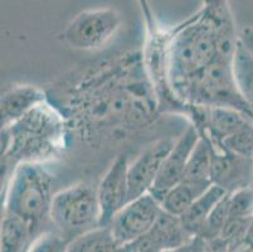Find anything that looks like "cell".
Here are the masks:
<instances>
[{"label":"cell","mask_w":253,"mask_h":252,"mask_svg":"<svg viewBox=\"0 0 253 252\" xmlns=\"http://www.w3.org/2000/svg\"><path fill=\"white\" fill-rule=\"evenodd\" d=\"M231 20L227 1H211L176 31L168 52V77L176 96L183 99L193 78L218 58L219 32Z\"/></svg>","instance_id":"cell-1"},{"label":"cell","mask_w":253,"mask_h":252,"mask_svg":"<svg viewBox=\"0 0 253 252\" xmlns=\"http://www.w3.org/2000/svg\"><path fill=\"white\" fill-rule=\"evenodd\" d=\"M52 175L37 163H20L15 166L5 196L4 212L29 222L41 235L50 221L54 194Z\"/></svg>","instance_id":"cell-2"},{"label":"cell","mask_w":253,"mask_h":252,"mask_svg":"<svg viewBox=\"0 0 253 252\" xmlns=\"http://www.w3.org/2000/svg\"><path fill=\"white\" fill-rule=\"evenodd\" d=\"M184 102L193 107H227L242 112L253 124V110L239 92L233 61L217 58L198 73L186 89Z\"/></svg>","instance_id":"cell-3"},{"label":"cell","mask_w":253,"mask_h":252,"mask_svg":"<svg viewBox=\"0 0 253 252\" xmlns=\"http://www.w3.org/2000/svg\"><path fill=\"white\" fill-rule=\"evenodd\" d=\"M100 218L97 189L88 184H73L57 192L53 197L50 223L70 241L100 227Z\"/></svg>","instance_id":"cell-4"},{"label":"cell","mask_w":253,"mask_h":252,"mask_svg":"<svg viewBox=\"0 0 253 252\" xmlns=\"http://www.w3.org/2000/svg\"><path fill=\"white\" fill-rule=\"evenodd\" d=\"M123 18L116 9H89L78 13L68 23L63 31V39L75 50H97L117 33Z\"/></svg>","instance_id":"cell-5"},{"label":"cell","mask_w":253,"mask_h":252,"mask_svg":"<svg viewBox=\"0 0 253 252\" xmlns=\"http://www.w3.org/2000/svg\"><path fill=\"white\" fill-rule=\"evenodd\" d=\"M162 204L150 193L128 202L112 218L109 230L119 246L148 235L162 213Z\"/></svg>","instance_id":"cell-6"},{"label":"cell","mask_w":253,"mask_h":252,"mask_svg":"<svg viewBox=\"0 0 253 252\" xmlns=\"http://www.w3.org/2000/svg\"><path fill=\"white\" fill-rule=\"evenodd\" d=\"M199 138H201V134L198 129L194 125H190L184 131L183 135L174 143V147L165 158L160 173L150 191L151 196L159 203H162L165 196L172 188H175L183 182L186 164Z\"/></svg>","instance_id":"cell-7"},{"label":"cell","mask_w":253,"mask_h":252,"mask_svg":"<svg viewBox=\"0 0 253 252\" xmlns=\"http://www.w3.org/2000/svg\"><path fill=\"white\" fill-rule=\"evenodd\" d=\"M127 170V158L119 155L101 180L97 188L101 209L100 227H109L112 218L128 203Z\"/></svg>","instance_id":"cell-8"},{"label":"cell","mask_w":253,"mask_h":252,"mask_svg":"<svg viewBox=\"0 0 253 252\" xmlns=\"http://www.w3.org/2000/svg\"><path fill=\"white\" fill-rule=\"evenodd\" d=\"M174 147V142L164 139L155 143L128 165V202L150 193L165 158Z\"/></svg>","instance_id":"cell-9"},{"label":"cell","mask_w":253,"mask_h":252,"mask_svg":"<svg viewBox=\"0 0 253 252\" xmlns=\"http://www.w3.org/2000/svg\"><path fill=\"white\" fill-rule=\"evenodd\" d=\"M211 147L213 150V184L222 187L227 193L253 187V159L234 155L213 143Z\"/></svg>","instance_id":"cell-10"},{"label":"cell","mask_w":253,"mask_h":252,"mask_svg":"<svg viewBox=\"0 0 253 252\" xmlns=\"http://www.w3.org/2000/svg\"><path fill=\"white\" fill-rule=\"evenodd\" d=\"M44 100V92L31 85H19L6 90L0 101L1 130L17 124Z\"/></svg>","instance_id":"cell-11"},{"label":"cell","mask_w":253,"mask_h":252,"mask_svg":"<svg viewBox=\"0 0 253 252\" xmlns=\"http://www.w3.org/2000/svg\"><path fill=\"white\" fill-rule=\"evenodd\" d=\"M211 174H213V150L208 139L201 135L190 154L181 183H185L199 194H203L209 187L213 186Z\"/></svg>","instance_id":"cell-12"},{"label":"cell","mask_w":253,"mask_h":252,"mask_svg":"<svg viewBox=\"0 0 253 252\" xmlns=\"http://www.w3.org/2000/svg\"><path fill=\"white\" fill-rule=\"evenodd\" d=\"M42 236L25 219L4 212L0 231V252H28Z\"/></svg>","instance_id":"cell-13"},{"label":"cell","mask_w":253,"mask_h":252,"mask_svg":"<svg viewBox=\"0 0 253 252\" xmlns=\"http://www.w3.org/2000/svg\"><path fill=\"white\" fill-rule=\"evenodd\" d=\"M227 191L223 189L222 187L213 184L209 187L203 194H201L197 200L193 202L189 209L184 213L183 217H180L183 222L184 227L193 237L201 235L203 231L206 222L208 221L209 216L211 212L214 211L218 203L227 196Z\"/></svg>","instance_id":"cell-14"},{"label":"cell","mask_w":253,"mask_h":252,"mask_svg":"<svg viewBox=\"0 0 253 252\" xmlns=\"http://www.w3.org/2000/svg\"><path fill=\"white\" fill-rule=\"evenodd\" d=\"M149 235L162 251L184 246L194 239L185 230L180 217L172 216L165 211H162Z\"/></svg>","instance_id":"cell-15"},{"label":"cell","mask_w":253,"mask_h":252,"mask_svg":"<svg viewBox=\"0 0 253 252\" xmlns=\"http://www.w3.org/2000/svg\"><path fill=\"white\" fill-rule=\"evenodd\" d=\"M109 228L97 227L78 236L68 245L67 252H120Z\"/></svg>","instance_id":"cell-16"},{"label":"cell","mask_w":253,"mask_h":252,"mask_svg":"<svg viewBox=\"0 0 253 252\" xmlns=\"http://www.w3.org/2000/svg\"><path fill=\"white\" fill-rule=\"evenodd\" d=\"M233 71L239 92L253 110V57L238 42L233 59Z\"/></svg>","instance_id":"cell-17"},{"label":"cell","mask_w":253,"mask_h":252,"mask_svg":"<svg viewBox=\"0 0 253 252\" xmlns=\"http://www.w3.org/2000/svg\"><path fill=\"white\" fill-rule=\"evenodd\" d=\"M201 194L186 186L185 183H180L175 188H172L162 201V209L172 214L175 217H183L190 205Z\"/></svg>","instance_id":"cell-18"},{"label":"cell","mask_w":253,"mask_h":252,"mask_svg":"<svg viewBox=\"0 0 253 252\" xmlns=\"http://www.w3.org/2000/svg\"><path fill=\"white\" fill-rule=\"evenodd\" d=\"M218 147H222L227 151L242 158L253 159V124L251 121L246 122L229 138Z\"/></svg>","instance_id":"cell-19"},{"label":"cell","mask_w":253,"mask_h":252,"mask_svg":"<svg viewBox=\"0 0 253 252\" xmlns=\"http://www.w3.org/2000/svg\"><path fill=\"white\" fill-rule=\"evenodd\" d=\"M229 218H253V187L228 193Z\"/></svg>","instance_id":"cell-20"},{"label":"cell","mask_w":253,"mask_h":252,"mask_svg":"<svg viewBox=\"0 0 253 252\" xmlns=\"http://www.w3.org/2000/svg\"><path fill=\"white\" fill-rule=\"evenodd\" d=\"M70 240L58 232H45L39 236L28 252H67Z\"/></svg>","instance_id":"cell-21"},{"label":"cell","mask_w":253,"mask_h":252,"mask_svg":"<svg viewBox=\"0 0 253 252\" xmlns=\"http://www.w3.org/2000/svg\"><path fill=\"white\" fill-rule=\"evenodd\" d=\"M120 252H163L159 249L158 245L155 244L151 236L145 235L140 239L135 240V241L130 242V244L121 246V251Z\"/></svg>","instance_id":"cell-22"},{"label":"cell","mask_w":253,"mask_h":252,"mask_svg":"<svg viewBox=\"0 0 253 252\" xmlns=\"http://www.w3.org/2000/svg\"><path fill=\"white\" fill-rule=\"evenodd\" d=\"M239 42L253 57V27H247L239 33Z\"/></svg>","instance_id":"cell-23"}]
</instances>
